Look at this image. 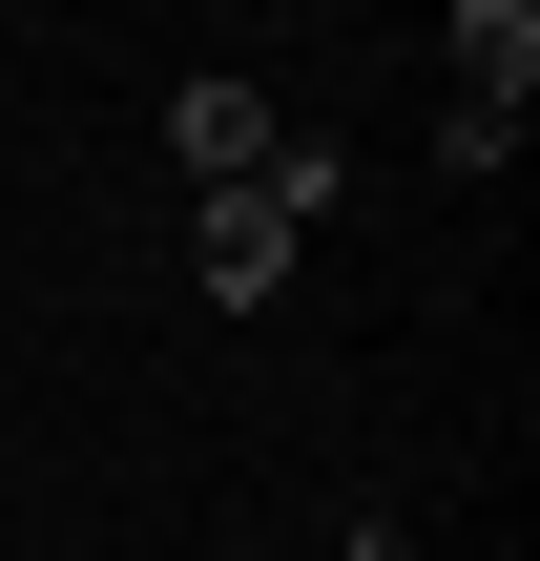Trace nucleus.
Masks as SVG:
<instances>
[{
    "label": "nucleus",
    "instance_id": "obj_2",
    "mask_svg": "<svg viewBox=\"0 0 540 561\" xmlns=\"http://www.w3.org/2000/svg\"><path fill=\"white\" fill-rule=\"evenodd\" d=\"M437 62H458V104H437V167H499V146H520V104H540V0H479Z\"/></svg>",
    "mask_w": 540,
    "mask_h": 561
},
{
    "label": "nucleus",
    "instance_id": "obj_3",
    "mask_svg": "<svg viewBox=\"0 0 540 561\" xmlns=\"http://www.w3.org/2000/svg\"><path fill=\"white\" fill-rule=\"evenodd\" d=\"M271 146H291V125H271V83H229V62H187V83H166V167H187V208H208V187H271Z\"/></svg>",
    "mask_w": 540,
    "mask_h": 561
},
{
    "label": "nucleus",
    "instance_id": "obj_1",
    "mask_svg": "<svg viewBox=\"0 0 540 561\" xmlns=\"http://www.w3.org/2000/svg\"><path fill=\"white\" fill-rule=\"evenodd\" d=\"M333 187H354V167L291 125V146H271V187H208V208H187V291H208V312H271V291H291V250L333 229Z\"/></svg>",
    "mask_w": 540,
    "mask_h": 561
},
{
    "label": "nucleus",
    "instance_id": "obj_4",
    "mask_svg": "<svg viewBox=\"0 0 540 561\" xmlns=\"http://www.w3.org/2000/svg\"><path fill=\"white\" fill-rule=\"evenodd\" d=\"M354 561H416V541H395V520H375V541H354Z\"/></svg>",
    "mask_w": 540,
    "mask_h": 561
}]
</instances>
